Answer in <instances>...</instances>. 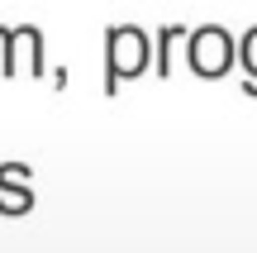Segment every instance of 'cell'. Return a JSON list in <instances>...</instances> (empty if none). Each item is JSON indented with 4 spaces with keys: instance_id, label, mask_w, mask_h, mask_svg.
<instances>
[{
    "instance_id": "4",
    "label": "cell",
    "mask_w": 257,
    "mask_h": 253,
    "mask_svg": "<svg viewBox=\"0 0 257 253\" xmlns=\"http://www.w3.org/2000/svg\"><path fill=\"white\" fill-rule=\"evenodd\" d=\"M233 57H238V62H243V72H248V76H243V91L257 96V24L243 34V43L233 48Z\"/></svg>"
},
{
    "instance_id": "1",
    "label": "cell",
    "mask_w": 257,
    "mask_h": 253,
    "mask_svg": "<svg viewBox=\"0 0 257 253\" xmlns=\"http://www.w3.org/2000/svg\"><path fill=\"white\" fill-rule=\"evenodd\" d=\"M105 96L119 91V76L128 81V76H138L148 67V34L134 24H114L110 34H105Z\"/></svg>"
},
{
    "instance_id": "6",
    "label": "cell",
    "mask_w": 257,
    "mask_h": 253,
    "mask_svg": "<svg viewBox=\"0 0 257 253\" xmlns=\"http://www.w3.org/2000/svg\"><path fill=\"white\" fill-rule=\"evenodd\" d=\"M15 29H5L0 24V76H15Z\"/></svg>"
},
{
    "instance_id": "2",
    "label": "cell",
    "mask_w": 257,
    "mask_h": 253,
    "mask_svg": "<svg viewBox=\"0 0 257 253\" xmlns=\"http://www.w3.org/2000/svg\"><path fill=\"white\" fill-rule=\"evenodd\" d=\"M186 62H191V72L205 76V81L224 76L233 67V38H229V29H219V24L191 29V38H186Z\"/></svg>"
},
{
    "instance_id": "3",
    "label": "cell",
    "mask_w": 257,
    "mask_h": 253,
    "mask_svg": "<svg viewBox=\"0 0 257 253\" xmlns=\"http://www.w3.org/2000/svg\"><path fill=\"white\" fill-rule=\"evenodd\" d=\"M0 187H5V196H0V210L5 215H24L29 206H34V196H29V167L24 162H15V167H0Z\"/></svg>"
},
{
    "instance_id": "5",
    "label": "cell",
    "mask_w": 257,
    "mask_h": 253,
    "mask_svg": "<svg viewBox=\"0 0 257 253\" xmlns=\"http://www.w3.org/2000/svg\"><path fill=\"white\" fill-rule=\"evenodd\" d=\"M176 38H186V29H181V24H167L162 34H157V53H153L157 76H172V43H176Z\"/></svg>"
}]
</instances>
